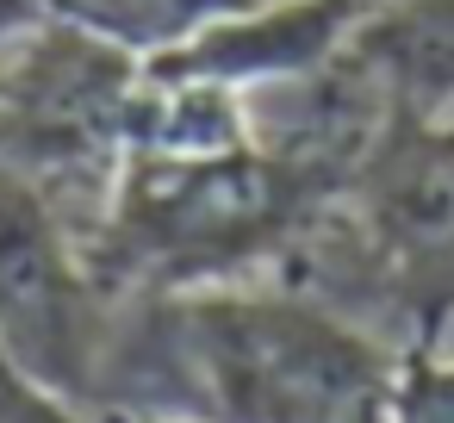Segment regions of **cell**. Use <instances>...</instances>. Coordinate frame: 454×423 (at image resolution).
Instances as JSON below:
<instances>
[{
    "mask_svg": "<svg viewBox=\"0 0 454 423\" xmlns=\"http://www.w3.org/2000/svg\"><path fill=\"white\" fill-rule=\"evenodd\" d=\"M0 342L44 398L100 417V373L113 349L106 280L51 187L7 156H0Z\"/></svg>",
    "mask_w": 454,
    "mask_h": 423,
    "instance_id": "7a4b0ae2",
    "label": "cell"
},
{
    "mask_svg": "<svg viewBox=\"0 0 454 423\" xmlns=\"http://www.w3.org/2000/svg\"><path fill=\"white\" fill-rule=\"evenodd\" d=\"M361 13H367V0H249V7L212 20L200 38H187L181 51H168L144 69L200 75V82L237 88V94H255L274 82H299V75L324 69L330 57H342Z\"/></svg>",
    "mask_w": 454,
    "mask_h": 423,
    "instance_id": "3957f363",
    "label": "cell"
},
{
    "mask_svg": "<svg viewBox=\"0 0 454 423\" xmlns=\"http://www.w3.org/2000/svg\"><path fill=\"white\" fill-rule=\"evenodd\" d=\"M156 423H162V417H156Z\"/></svg>",
    "mask_w": 454,
    "mask_h": 423,
    "instance_id": "9c48e42d",
    "label": "cell"
},
{
    "mask_svg": "<svg viewBox=\"0 0 454 423\" xmlns=\"http://www.w3.org/2000/svg\"><path fill=\"white\" fill-rule=\"evenodd\" d=\"M392 361L299 293L181 286L156 293L131 336L113 330L100 423L125 417L131 398H162V423H386Z\"/></svg>",
    "mask_w": 454,
    "mask_h": 423,
    "instance_id": "6da1fadb",
    "label": "cell"
},
{
    "mask_svg": "<svg viewBox=\"0 0 454 423\" xmlns=\"http://www.w3.org/2000/svg\"><path fill=\"white\" fill-rule=\"evenodd\" d=\"M237 7H249V0H0V38L32 20H51L125 51L131 63H156Z\"/></svg>",
    "mask_w": 454,
    "mask_h": 423,
    "instance_id": "8992f818",
    "label": "cell"
},
{
    "mask_svg": "<svg viewBox=\"0 0 454 423\" xmlns=\"http://www.w3.org/2000/svg\"><path fill=\"white\" fill-rule=\"evenodd\" d=\"M355 57L404 119H448L454 106V0H367Z\"/></svg>",
    "mask_w": 454,
    "mask_h": 423,
    "instance_id": "5b68a950",
    "label": "cell"
},
{
    "mask_svg": "<svg viewBox=\"0 0 454 423\" xmlns=\"http://www.w3.org/2000/svg\"><path fill=\"white\" fill-rule=\"evenodd\" d=\"M0 423H100V417H88V411H69V404L44 398V392L13 367L7 342H0Z\"/></svg>",
    "mask_w": 454,
    "mask_h": 423,
    "instance_id": "ba28073f",
    "label": "cell"
},
{
    "mask_svg": "<svg viewBox=\"0 0 454 423\" xmlns=\"http://www.w3.org/2000/svg\"><path fill=\"white\" fill-rule=\"evenodd\" d=\"M386 423H454V355H435L429 342L404 349L392 361Z\"/></svg>",
    "mask_w": 454,
    "mask_h": 423,
    "instance_id": "52a82bcc",
    "label": "cell"
},
{
    "mask_svg": "<svg viewBox=\"0 0 454 423\" xmlns=\"http://www.w3.org/2000/svg\"><path fill=\"white\" fill-rule=\"evenodd\" d=\"M348 193L361 200V218L392 262H454V125L392 113V125L355 168Z\"/></svg>",
    "mask_w": 454,
    "mask_h": 423,
    "instance_id": "277c9868",
    "label": "cell"
}]
</instances>
